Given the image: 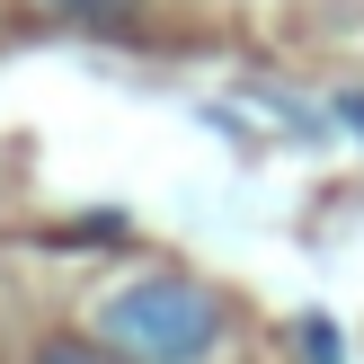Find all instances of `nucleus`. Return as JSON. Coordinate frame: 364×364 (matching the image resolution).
I'll return each mask as SVG.
<instances>
[{
  "mask_svg": "<svg viewBox=\"0 0 364 364\" xmlns=\"http://www.w3.org/2000/svg\"><path fill=\"white\" fill-rule=\"evenodd\" d=\"M98 338L134 364H205L223 347V294L196 276H142L98 311Z\"/></svg>",
  "mask_w": 364,
  "mask_h": 364,
  "instance_id": "obj_1",
  "label": "nucleus"
},
{
  "mask_svg": "<svg viewBox=\"0 0 364 364\" xmlns=\"http://www.w3.org/2000/svg\"><path fill=\"white\" fill-rule=\"evenodd\" d=\"M294 347H302V364H347V347H338V320H320V311L294 320Z\"/></svg>",
  "mask_w": 364,
  "mask_h": 364,
  "instance_id": "obj_2",
  "label": "nucleus"
},
{
  "mask_svg": "<svg viewBox=\"0 0 364 364\" xmlns=\"http://www.w3.org/2000/svg\"><path fill=\"white\" fill-rule=\"evenodd\" d=\"M63 18H89V27H124L134 18V0H53Z\"/></svg>",
  "mask_w": 364,
  "mask_h": 364,
  "instance_id": "obj_3",
  "label": "nucleus"
},
{
  "mask_svg": "<svg viewBox=\"0 0 364 364\" xmlns=\"http://www.w3.org/2000/svg\"><path fill=\"white\" fill-rule=\"evenodd\" d=\"M36 364H134V355H107V338H98V347H80V338H63V347H45Z\"/></svg>",
  "mask_w": 364,
  "mask_h": 364,
  "instance_id": "obj_4",
  "label": "nucleus"
},
{
  "mask_svg": "<svg viewBox=\"0 0 364 364\" xmlns=\"http://www.w3.org/2000/svg\"><path fill=\"white\" fill-rule=\"evenodd\" d=\"M338 116H347L355 134H364V89H347V98H338Z\"/></svg>",
  "mask_w": 364,
  "mask_h": 364,
  "instance_id": "obj_5",
  "label": "nucleus"
}]
</instances>
